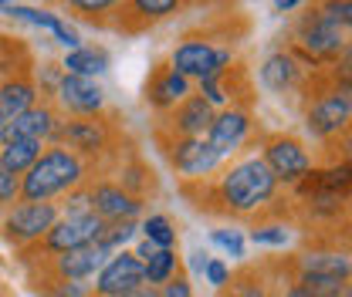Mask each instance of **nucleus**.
Here are the masks:
<instances>
[{
    "mask_svg": "<svg viewBox=\"0 0 352 297\" xmlns=\"http://www.w3.org/2000/svg\"><path fill=\"white\" fill-rule=\"evenodd\" d=\"M82 176H85L82 159L75 152H68L65 145H54V149L41 152V159L28 169L24 182H21V196L28 203H47L51 196L78 186Z\"/></svg>",
    "mask_w": 352,
    "mask_h": 297,
    "instance_id": "obj_1",
    "label": "nucleus"
},
{
    "mask_svg": "<svg viewBox=\"0 0 352 297\" xmlns=\"http://www.w3.org/2000/svg\"><path fill=\"white\" fill-rule=\"evenodd\" d=\"M274 189H278V179L264 166V159H248L220 179V196L227 210L234 213H251L264 206L274 196Z\"/></svg>",
    "mask_w": 352,
    "mask_h": 297,
    "instance_id": "obj_2",
    "label": "nucleus"
},
{
    "mask_svg": "<svg viewBox=\"0 0 352 297\" xmlns=\"http://www.w3.org/2000/svg\"><path fill=\"white\" fill-rule=\"evenodd\" d=\"M102 230L105 223L95 216V213H68L65 219H58L47 233H44L41 247L47 254H72V250H82V247H95L102 240Z\"/></svg>",
    "mask_w": 352,
    "mask_h": 297,
    "instance_id": "obj_3",
    "label": "nucleus"
},
{
    "mask_svg": "<svg viewBox=\"0 0 352 297\" xmlns=\"http://www.w3.org/2000/svg\"><path fill=\"white\" fill-rule=\"evenodd\" d=\"M230 64V51L227 47H210L207 41H186L173 51V68L179 78H200V82H210L220 78Z\"/></svg>",
    "mask_w": 352,
    "mask_h": 297,
    "instance_id": "obj_4",
    "label": "nucleus"
},
{
    "mask_svg": "<svg viewBox=\"0 0 352 297\" xmlns=\"http://www.w3.org/2000/svg\"><path fill=\"white\" fill-rule=\"evenodd\" d=\"M58 223V206L54 203H24L7 216L3 233L14 243H41L44 233Z\"/></svg>",
    "mask_w": 352,
    "mask_h": 297,
    "instance_id": "obj_5",
    "label": "nucleus"
},
{
    "mask_svg": "<svg viewBox=\"0 0 352 297\" xmlns=\"http://www.w3.org/2000/svg\"><path fill=\"white\" fill-rule=\"evenodd\" d=\"M264 166L271 169L274 179L281 182H298L311 172V159H308L305 145L298 139H271L267 149H264Z\"/></svg>",
    "mask_w": 352,
    "mask_h": 297,
    "instance_id": "obj_6",
    "label": "nucleus"
},
{
    "mask_svg": "<svg viewBox=\"0 0 352 297\" xmlns=\"http://www.w3.org/2000/svg\"><path fill=\"white\" fill-rule=\"evenodd\" d=\"M146 284V274H142V260L135 254H116L105 260V267L98 270V281H95V294L98 297H122L126 291Z\"/></svg>",
    "mask_w": 352,
    "mask_h": 297,
    "instance_id": "obj_7",
    "label": "nucleus"
},
{
    "mask_svg": "<svg viewBox=\"0 0 352 297\" xmlns=\"http://www.w3.org/2000/svg\"><path fill=\"white\" fill-rule=\"evenodd\" d=\"M302 44L308 47L311 58H336L346 47V27H339L336 21H329L322 10L308 14L302 31H298Z\"/></svg>",
    "mask_w": 352,
    "mask_h": 297,
    "instance_id": "obj_8",
    "label": "nucleus"
},
{
    "mask_svg": "<svg viewBox=\"0 0 352 297\" xmlns=\"http://www.w3.org/2000/svg\"><path fill=\"white\" fill-rule=\"evenodd\" d=\"M139 200L132 196L129 189H122V186H112V182H102V186H95L91 193H88V210L95 213L102 223H126L132 219L135 213H139Z\"/></svg>",
    "mask_w": 352,
    "mask_h": 297,
    "instance_id": "obj_9",
    "label": "nucleus"
},
{
    "mask_svg": "<svg viewBox=\"0 0 352 297\" xmlns=\"http://www.w3.org/2000/svg\"><path fill=\"white\" fill-rule=\"evenodd\" d=\"M349 88H336V91H329V95H322L315 105H311V112H308V128L315 132V135H332V132H339V128H346L349 122Z\"/></svg>",
    "mask_w": 352,
    "mask_h": 297,
    "instance_id": "obj_10",
    "label": "nucleus"
},
{
    "mask_svg": "<svg viewBox=\"0 0 352 297\" xmlns=\"http://www.w3.org/2000/svg\"><path fill=\"white\" fill-rule=\"evenodd\" d=\"M248 128H251V119L244 115V112H223L217 115L210 128H207V145L214 149V156H227V152H234L241 142H244V135H248Z\"/></svg>",
    "mask_w": 352,
    "mask_h": 297,
    "instance_id": "obj_11",
    "label": "nucleus"
},
{
    "mask_svg": "<svg viewBox=\"0 0 352 297\" xmlns=\"http://www.w3.org/2000/svg\"><path fill=\"white\" fill-rule=\"evenodd\" d=\"M109 250H102L98 243L95 247H82V250H72V254H61L54 260V270H58V277L68 284H78V281H85L91 277L95 270H102L105 267V260H109Z\"/></svg>",
    "mask_w": 352,
    "mask_h": 297,
    "instance_id": "obj_12",
    "label": "nucleus"
},
{
    "mask_svg": "<svg viewBox=\"0 0 352 297\" xmlns=\"http://www.w3.org/2000/svg\"><path fill=\"white\" fill-rule=\"evenodd\" d=\"M54 112L51 108H44V105H34V108H28L24 115H17V119H10L7 128H3V142H17V139H31V142H41L47 139L51 132H54Z\"/></svg>",
    "mask_w": 352,
    "mask_h": 297,
    "instance_id": "obj_13",
    "label": "nucleus"
},
{
    "mask_svg": "<svg viewBox=\"0 0 352 297\" xmlns=\"http://www.w3.org/2000/svg\"><path fill=\"white\" fill-rule=\"evenodd\" d=\"M58 95L65 102V108H72L75 115H95L102 108V88L95 85L91 78H75V75H65L61 85H58Z\"/></svg>",
    "mask_w": 352,
    "mask_h": 297,
    "instance_id": "obj_14",
    "label": "nucleus"
},
{
    "mask_svg": "<svg viewBox=\"0 0 352 297\" xmlns=\"http://www.w3.org/2000/svg\"><path fill=\"white\" fill-rule=\"evenodd\" d=\"M186 95H190V82H186V78H179L170 64H160V68L153 71V78L146 82V98H149L156 108L179 105Z\"/></svg>",
    "mask_w": 352,
    "mask_h": 297,
    "instance_id": "obj_15",
    "label": "nucleus"
},
{
    "mask_svg": "<svg viewBox=\"0 0 352 297\" xmlns=\"http://www.w3.org/2000/svg\"><path fill=\"white\" fill-rule=\"evenodd\" d=\"M214 122V108L204 102V95H186L173 115V128L179 139H200Z\"/></svg>",
    "mask_w": 352,
    "mask_h": 297,
    "instance_id": "obj_16",
    "label": "nucleus"
},
{
    "mask_svg": "<svg viewBox=\"0 0 352 297\" xmlns=\"http://www.w3.org/2000/svg\"><path fill=\"white\" fill-rule=\"evenodd\" d=\"M173 166L183 176H207V172L217 166L220 159L214 156V149L204 142V139H176L173 145Z\"/></svg>",
    "mask_w": 352,
    "mask_h": 297,
    "instance_id": "obj_17",
    "label": "nucleus"
},
{
    "mask_svg": "<svg viewBox=\"0 0 352 297\" xmlns=\"http://www.w3.org/2000/svg\"><path fill=\"white\" fill-rule=\"evenodd\" d=\"M38 159H41V142H31V139L3 142V149H0V169L10 172V176L28 172Z\"/></svg>",
    "mask_w": 352,
    "mask_h": 297,
    "instance_id": "obj_18",
    "label": "nucleus"
},
{
    "mask_svg": "<svg viewBox=\"0 0 352 297\" xmlns=\"http://www.w3.org/2000/svg\"><path fill=\"white\" fill-rule=\"evenodd\" d=\"M28 108H34V85L31 82H24V78H10V82H3L0 85V115L10 122V119H17V115H24Z\"/></svg>",
    "mask_w": 352,
    "mask_h": 297,
    "instance_id": "obj_19",
    "label": "nucleus"
},
{
    "mask_svg": "<svg viewBox=\"0 0 352 297\" xmlns=\"http://www.w3.org/2000/svg\"><path fill=\"white\" fill-rule=\"evenodd\" d=\"M65 68H68V75H75V78L102 75V71H109V51H105V47H75V51L65 58Z\"/></svg>",
    "mask_w": 352,
    "mask_h": 297,
    "instance_id": "obj_20",
    "label": "nucleus"
},
{
    "mask_svg": "<svg viewBox=\"0 0 352 297\" xmlns=\"http://www.w3.org/2000/svg\"><path fill=\"white\" fill-rule=\"evenodd\" d=\"M54 139H61V142H68L72 149H82V152H95V149H102V128L95 126V122H68V126H54L51 132Z\"/></svg>",
    "mask_w": 352,
    "mask_h": 297,
    "instance_id": "obj_21",
    "label": "nucleus"
},
{
    "mask_svg": "<svg viewBox=\"0 0 352 297\" xmlns=\"http://www.w3.org/2000/svg\"><path fill=\"white\" fill-rule=\"evenodd\" d=\"M295 78H298V64H295L292 54H271V58L264 61V68H261L264 88H271V91H285V88L295 85Z\"/></svg>",
    "mask_w": 352,
    "mask_h": 297,
    "instance_id": "obj_22",
    "label": "nucleus"
},
{
    "mask_svg": "<svg viewBox=\"0 0 352 297\" xmlns=\"http://www.w3.org/2000/svg\"><path fill=\"white\" fill-rule=\"evenodd\" d=\"M302 274H318V277H336L349 281V257L346 254H302Z\"/></svg>",
    "mask_w": 352,
    "mask_h": 297,
    "instance_id": "obj_23",
    "label": "nucleus"
},
{
    "mask_svg": "<svg viewBox=\"0 0 352 297\" xmlns=\"http://www.w3.org/2000/svg\"><path fill=\"white\" fill-rule=\"evenodd\" d=\"M142 274H146V284H153V287L166 284L176 274V254L173 250H156V254L142 263Z\"/></svg>",
    "mask_w": 352,
    "mask_h": 297,
    "instance_id": "obj_24",
    "label": "nucleus"
},
{
    "mask_svg": "<svg viewBox=\"0 0 352 297\" xmlns=\"http://www.w3.org/2000/svg\"><path fill=\"white\" fill-rule=\"evenodd\" d=\"M142 233H146V240H149L156 250H173L176 230L166 216H149V219L142 223Z\"/></svg>",
    "mask_w": 352,
    "mask_h": 297,
    "instance_id": "obj_25",
    "label": "nucleus"
},
{
    "mask_svg": "<svg viewBox=\"0 0 352 297\" xmlns=\"http://www.w3.org/2000/svg\"><path fill=\"white\" fill-rule=\"evenodd\" d=\"M295 287L308 291L311 297H342V294H346V281H336V277H318V274H302Z\"/></svg>",
    "mask_w": 352,
    "mask_h": 297,
    "instance_id": "obj_26",
    "label": "nucleus"
},
{
    "mask_svg": "<svg viewBox=\"0 0 352 297\" xmlns=\"http://www.w3.org/2000/svg\"><path fill=\"white\" fill-rule=\"evenodd\" d=\"M132 237H135V223H132V219H126V223H112V226H105V230H102V240H98V247L112 254L116 247L129 243Z\"/></svg>",
    "mask_w": 352,
    "mask_h": 297,
    "instance_id": "obj_27",
    "label": "nucleus"
},
{
    "mask_svg": "<svg viewBox=\"0 0 352 297\" xmlns=\"http://www.w3.org/2000/svg\"><path fill=\"white\" fill-rule=\"evenodd\" d=\"M132 10H135L142 21H160V17L173 14L176 3L173 0H139V3H132Z\"/></svg>",
    "mask_w": 352,
    "mask_h": 297,
    "instance_id": "obj_28",
    "label": "nucleus"
},
{
    "mask_svg": "<svg viewBox=\"0 0 352 297\" xmlns=\"http://www.w3.org/2000/svg\"><path fill=\"white\" fill-rule=\"evenodd\" d=\"M251 240L264 243V247H285L288 243V230L285 226H258V230H251Z\"/></svg>",
    "mask_w": 352,
    "mask_h": 297,
    "instance_id": "obj_29",
    "label": "nucleus"
},
{
    "mask_svg": "<svg viewBox=\"0 0 352 297\" xmlns=\"http://www.w3.org/2000/svg\"><path fill=\"white\" fill-rule=\"evenodd\" d=\"M214 243L223 247L230 257H244V240H241L234 230H214Z\"/></svg>",
    "mask_w": 352,
    "mask_h": 297,
    "instance_id": "obj_30",
    "label": "nucleus"
},
{
    "mask_svg": "<svg viewBox=\"0 0 352 297\" xmlns=\"http://www.w3.org/2000/svg\"><path fill=\"white\" fill-rule=\"evenodd\" d=\"M156 297H193V291H190V281H186L183 274H173V277L156 291Z\"/></svg>",
    "mask_w": 352,
    "mask_h": 297,
    "instance_id": "obj_31",
    "label": "nucleus"
},
{
    "mask_svg": "<svg viewBox=\"0 0 352 297\" xmlns=\"http://www.w3.org/2000/svg\"><path fill=\"white\" fill-rule=\"evenodd\" d=\"M17 196H21V179L0 169V206H3V203H14Z\"/></svg>",
    "mask_w": 352,
    "mask_h": 297,
    "instance_id": "obj_32",
    "label": "nucleus"
},
{
    "mask_svg": "<svg viewBox=\"0 0 352 297\" xmlns=\"http://www.w3.org/2000/svg\"><path fill=\"white\" fill-rule=\"evenodd\" d=\"M204 270H207V281H210L214 287H223V284H227V277H230V274H227V267H223L220 260H207V267H204Z\"/></svg>",
    "mask_w": 352,
    "mask_h": 297,
    "instance_id": "obj_33",
    "label": "nucleus"
},
{
    "mask_svg": "<svg viewBox=\"0 0 352 297\" xmlns=\"http://www.w3.org/2000/svg\"><path fill=\"white\" fill-rule=\"evenodd\" d=\"M72 7H75V10H82V14H88V17H91V14H102V10H112L116 3H105V0H98V3H72Z\"/></svg>",
    "mask_w": 352,
    "mask_h": 297,
    "instance_id": "obj_34",
    "label": "nucleus"
},
{
    "mask_svg": "<svg viewBox=\"0 0 352 297\" xmlns=\"http://www.w3.org/2000/svg\"><path fill=\"white\" fill-rule=\"evenodd\" d=\"M156 291H160V287H153V284H139V287L126 291L122 297H156Z\"/></svg>",
    "mask_w": 352,
    "mask_h": 297,
    "instance_id": "obj_35",
    "label": "nucleus"
},
{
    "mask_svg": "<svg viewBox=\"0 0 352 297\" xmlns=\"http://www.w3.org/2000/svg\"><path fill=\"white\" fill-rule=\"evenodd\" d=\"M153 254H156V247H153V243H149V240H146V243H142V247H139V254H135V257H139V260H142V263H146V260H149V257H153Z\"/></svg>",
    "mask_w": 352,
    "mask_h": 297,
    "instance_id": "obj_36",
    "label": "nucleus"
},
{
    "mask_svg": "<svg viewBox=\"0 0 352 297\" xmlns=\"http://www.w3.org/2000/svg\"><path fill=\"white\" fill-rule=\"evenodd\" d=\"M298 3L295 0H281V3H274V10H295Z\"/></svg>",
    "mask_w": 352,
    "mask_h": 297,
    "instance_id": "obj_37",
    "label": "nucleus"
},
{
    "mask_svg": "<svg viewBox=\"0 0 352 297\" xmlns=\"http://www.w3.org/2000/svg\"><path fill=\"white\" fill-rule=\"evenodd\" d=\"M285 297H311V294H308V291H302V287H292Z\"/></svg>",
    "mask_w": 352,
    "mask_h": 297,
    "instance_id": "obj_38",
    "label": "nucleus"
},
{
    "mask_svg": "<svg viewBox=\"0 0 352 297\" xmlns=\"http://www.w3.org/2000/svg\"><path fill=\"white\" fill-rule=\"evenodd\" d=\"M3 128H7V119H3V115H0V135H3Z\"/></svg>",
    "mask_w": 352,
    "mask_h": 297,
    "instance_id": "obj_39",
    "label": "nucleus"
}]
</instances>
